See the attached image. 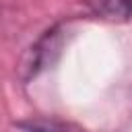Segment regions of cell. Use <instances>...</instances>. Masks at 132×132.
<instances>
[{
    "instance_id": "obj_2",
    "label": "cell",
    "mask_w": 132,
    "mask_h": 132,
    "mask_svg": "<svg viewBox=\"0 0 132 132\" xmlns=\"http://www.w3.org/2000/svg\"><path fill=\"white\" fill-rule=\"evenodd\" d=\"M87 8L105 21H130L132 19V0H85Z\"/></svg>"
},
{
    "instance_id": "obj_3",
    "label": "cell",
    "mask_w": 132,
    "mask_h": 132,
    "mask_svg": "<svg viewBox=\"0 0 132 132\" xmlns=\"http://www.w3.org/2000/svg\"><path fill=\"white\" fill-rule=\"evenodd\" d=\"M19 128L23 132H68L64 126L56 122H43V120H31V122H19Z\"/></svg>"
},
{
    "instance_id": "obj_1",
    "label": "cell",
    "mask_w": 132,
    "mask_h": 132,
    "mask_svg": "<svg viewBox=\"0 0 132 132\" xmlns=\"http://www.w3.org/2000/svg\"><path fill=\"white\" fill-rule=\"evenodd\" d=\"M62 43H64V29L60 25H54L47 31H43L41 37L25 52L21 60V78L31 80L41 70L52 66L62 50Z\"/></svg>"
}]
</instances>
